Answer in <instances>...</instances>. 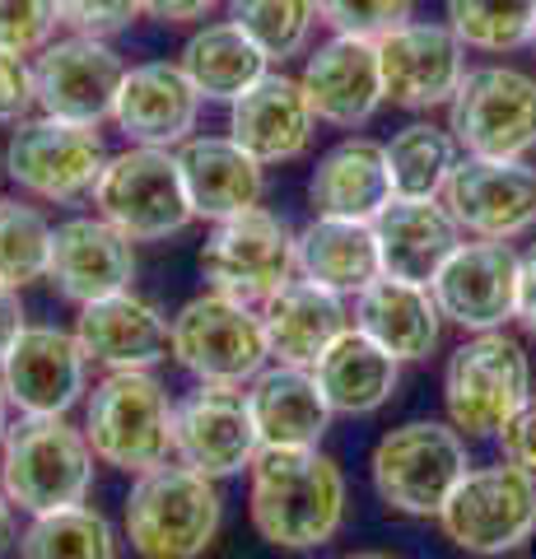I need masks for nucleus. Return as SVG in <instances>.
<instances>
[{
    "instance_id": "nucleus-13",
    "label": "nucleus",
    "mask_w": 536,
    "mask_h": 559,
    "mask_svg": "<svg viewBox=\"0 0 536 559\" xmlns=\"http://www.w3.org/2000/svg\"><path fill=\"white\" fill-rule=\"evenodd\" d=\"M127 66L103 38H65L51 43L38 66H33V84H38V108L43 117L71 121V127H94L117 112V94H122Z\"/></svg>"
},
{
    "instance_id": "nucleus-46",
    "label": "nucleus",
    "mask_w": 536,
    "mask_h": 559,
    "mask_svg": "<svg viewBox=\"0 0 536 559\" xmlns=\"http://www.w3.org/2000/svg\"><path fill=\"white\" fill-rule=\"evenodd\" d=\"M14 546V503L5 495V485H0V555Z\"/></svg>"
},
{
    "instance_id": "nucleus-2",
    "label": "nucleus",
    "mask_w": 536,
    "mask_h": 559,
    "mask_svg": "<svg viewBox=\"0 0 536 559\" xmlns=\"http://www.w3.org/2000/svg\"><path fill=\"white\" fill-rule=\"evenodd\" d=\"M0 485L14 509L33 518L75 509L94 485L90 433L65 415H20L0 443Z\"/></svg>"
},
{
    "instance_id": "nucleus-4",
    "label": "nucleus",
    "mask_w": 536,
    "mask_h": 559,
    "mask_svg": "<svg viewBox=\"0 0 536 559\" xmlns=\"http://www.w3.org/2000/svg\"><path fill=\"white\" fill-rule=\"evenodd\" d=\"M172 411L178 406L154 373H108L84 406L94 457L127 476L164 466L172 457Z\"/></svg>"
},
{
    "instance_id": "nucleus-42",
    "label": "nucleus",
    "mask_w": 536,
    "mask_h": 559,
    "mask_svg": "<svg viewBox=\"0 0 536 559\" xmlns=\"http://www.w3.org/2000/svg\"><path fill=\"white\" fill-rule=\"evenodd\" d=\"M495 439H499V448H504V462L536 480V396L523 401V411H517Z\"/></svg>"
},
{
    "instance_id": "nucleus-6",
    "label": "nucleus",
    "mask_w": 536,
    "mask_h": 559,
    "mask_svg": "<svg viewBox=\"0 0 536 559\" xmlns=\"http://www.w3.org/2000/svg\"><path fill=\"white\" fill-rule=\"evenodd\" d=\"M532 396L527 349L504 331H480L462 341L443 369V406L466 439H495Z\"/></svg>"
},
{
    "instance_id": "nucleus-38",
    "label": "nucleus",
    "mask_w": 536,
    "mask_h": 559,
    "mask_svg": "<svg viewBox=\"0 0 536 559\" xmlns=\"http://www.w3.org/2000/svg\"><path fill=\"white\" fill-rule=\"evenodd\" d=\"M415 0H318V20L332 24L341 38H369L383 43L388 33L410 24Z\"/></svg>"
},
{
    "instance_id": "nucleus-41",
    "label": "nucleus",
    "mask_w": 536,
    "mask_h": 559,
    "mask_svg": "<svg viewBox=\"0 0 536 559\" xmlns=\"http://www.w3.org/2000/svg\"><path fill=\"white\" fill-rule=\"evenodd\" d=\"M33 103H38L33 66L20 57V51H5V47H0V127H20Z\"/></svg>"
},
{
    "instance_id": "nucleus-3",
    "label": "nucleus",
    "mask_w": 536,
    "mask_h": 559,
    "mask_svg": "<svg viewBox=\"0 0 536 559\" xmlns=\"http://www.w3.org/2000/svg\"><path fill=\"white\" fill-rule=\"evenodd\" d=\"M224 503L211 476L192 466H154L127 495V540L141 559H201L219 532Z\"/></svg>"
},
{
    "instance_id": "nucleus-1",
    "label": "nucleus",
    "mask_w": 536,
    "mask_h": 559,
    "mask_svg": "<svg viewBox=\"0 0 536 559\" xmlns=\"http://www.w3.org/2000/svg\"><path fill=\"white\" fill-rule=\"evenodd\" d=\"M248 513L275 550H318L345 522V476L322 448H262L252 462Z\"/></svg>"
},
{
    "instance_id": "nucleus-32",
    "label": "nucleus",
    "mask_w": 536,
    "mask_h": 559,
    "mask_svg": "<svg viewBox=\"0 0 536 559\" xmlns=\"http://www.w3.org/2000/svg\"><path fill=\"white\" fill-rule=\"evenodd\" d=\"M178 66H182V75L192 80V90L201 98H215V103L243 98L257 80L271 75L266 51L257 47L234 20L229 24H205L201 33H192Z\"/></svg>"
},
{
    "instance_id": "nucleus-7",
    "label": "nucleus",
    "mask_w": 536,
    "mask_h": 559,
    "mask_svg": "<svg viewBox=\"0 0 536 559\" xmlns=\"http://www.w3.org/2000/svg\"><path fill=\"white\" fill-rule=\"evenodd\" d=\"M172 359L192 373L201 388L238 392L266 369V326L252 304H238L229 294H201L182 304L172 318Z\"/></svg>"
},
{
    "instance_id": "nucleus-50",
    "label": "nucleus",
    "mask_w": 536,
    "mask_h": 559,
    "mask_svg": "<svg viewBox=\"0 0 536 559\" xmlns=\"http://www.w3.org/2000/svg\"><path fill=\"white\" fill-rule=\"evenodd\" d=\"M0 201H5V197H0Z\"/></svg>"
},
{
    "instance_id": "nucleus-19",
    "label": "nucleus",
    "mask_w": 536,
    "mask_h": 559,
    "mask_svg": "<svg viewBox=\"0 0 536 559\" xmlns=\"http://www.w3.org/2000/svg\"><path fill=\"white\" fill-rule=\"evenodd\" d=\"M75 341L90 364L108 373H150L172 355V322L141 294H112V299L84 304L75 322Z\"/></svg>"
},
{
    "instance_id": "nucleus-27",
    "label": "nucleus",
    "mask_w": 536,
    "mask_h": 559,
    "mask_svg": "<svg viewBox=\"0 0 536 559\" xmlns=\"http://www.w3.org/2000/svg\"><path fill=\"white\" fill-rule=\"evenodd\" d=\"M355 331H365L373 345H383L396 364H410L434 355L443 312L429 285L378 275L369 289L355 294Z\"/></svg>"
},
{
    "instance_id": "nucleus-10",
    "label": "nucleus",
    "mask_w": 536,
    "mask_h": 559,
    "mask_svg": "<svg viewBox=\"0 0 536 559\" xmlns=\"http://www.w3.org/2000/svg\"><path fill=\"white\" fill-rule=\"evenodd\" d=\"M299 234L271 210H243L234 219H219L201 248V275L215 294H229L238 304H266L281 294L299 261H294Z\"/></svg>"
},
{
    "instance_id": "nucleus-12",
    "label": "nucleus",
    "mask_w": 536,
    "mask_h": 559,
    "mask_svg": "<svg viewBox=\"0 0 536 559\" xmlns=\"http://www.w3.org/2000/svg\"><path fill=\"white\" fill-rule=\"evenodd\" d=\"M108 168V150L94 127L57 117H24L5 145V173L38 201H80Z\"/></svg>"
},
{
    "instance_id": "nucleus-45",
    "label": "nucleus",
    "mask_w": 536,
    "mask_h": 559,
    "mask_svg": "<svg viewBox=\"0 0 536 559\" xmlns=\"http://www.w3.org/2000/svg\"><path fill=\"white\" fill-rule=\"evenodd\" d=\"M517 322L536 336V248L517 261Z\"/></svg>"
},
{
    "instance_id": "nucleus-8",
    "label": "nucleus",
    "mask_w": 536,
    "mask_h": 559,
    "mask_svg": "<svg viewBox=\"0 0 536 559\" xmlns=\"http://www.w3.org/2000/svg\"><path fill=\"white\" fill-rule=\"evenodd\" d=\"M94 205L131 242L168 238L196 219L182 187L178 154L150 150V145H131L122 154H112L94 187Z\"/></svg>"
},
{
    "instance_id": "nucleus-49",
    "label": "nucleus",
    "mask_w": 536,
    "mask_h": 559,
    "mask_svg": "<svg viewBox=\"0 0 536 559\" xmlns=\"http://www.w3.org/2000/svg\"><path fill=\"white\" fill-rule=\"evenodd\" d=\"M532 51H536V33H532Z\"/></svg>"
},
{
    "instance_id": "nucleus-5",
    "label": "nucleus",
    "mask_w": 536,
    "mask_h": 559,
    "mask_svg": "<svg viewBox=\"0 0 536 559\" xmlns=\"http://www.w3.org/2000/svg\"><path fill=\"white\" fill-rule=\"evenodd\" d=\"M466 471L472 462H466L462 433L453 425H434V419H410V425L383 433L369 457L378 499L406 518H439Z\"/></svg>"
},
{
    "instance_id": "nucleus-44",
    "label": "nucleus",
    "mask_w": 536,
    "mask_h": 559,
    "mask_svg": "<svg viewBox=\"0 0 536 559\" xmlns=\"http://www.w3.org/2000/svg\"><path fill=\"white\" fill-rule=\"evenodd\" d=\"M24 299H20V289H10V285H0V364H5V355L14 349V341L24 336Z\"/></svg>"
},
{
    "instance_id": "nucleus-15",
    "label": "nucleus",
    "mask_w": 536,
    "mask_h": 559,
    "mask_svg": "<svg viewBox=\"0 0 536 559\" xmlns=\"http://www.w3.org/2000/svg\"><path fill=\"white\" fill-rule=\"evenodd\" d=\"M517 257L509 242H462L434 275V304L443 322H457L462 331H499L517 318Z\"/></svg>"
},
{
    "instance_id": "nucleus-25",
    "label": "nucleus",
    "mask_w": 536,
    "mask_h": 559,
    "mask_svg": "<svg viewBox=\"0 0 536 559\" xmlns=\"http://www.w3.org/2000/svg\"><path fill=\"white\" fill-rule=\"evenodd\" d=\"M308 201H313V215L322 219L373 224L392 201L388 145L365 140V135H350L341 145H332L318 159L313 178H308Z\"/></svg>"
},
{
    "instance_id": "nucleus-36",
    "label": "nucleus",
    "mask_w": 536,
    "mask_h": 559,
    "mask_svg": "<svg viewBox=\"0 0 536 559\" xmlns=\"http://www.w3.org/2000/svg\"><path fill=\"white\" fill-rule=\"evenodd\" d=\"M229 20L266 51V61H289L313 38L318 0H229Z\"/></svg>"
},
{
    "instance_id": "nucleus-34",
    "label": "nucleus",
    "mask_w": 536,
    "mask_h": 559,
    "mask_svg": "<svg viewBox=\"0 0 536 559\" xmlns=\"http://www.w3.org/2000/svg\"><path fill=\"white\" fill-rule=\"evenodd\" d=\"M20 559H117L112 522L84 503L43 513L20 536Z\"/></svg>"
},
{
    "instance_id": "nucleus-26",
    "label": "nucleus",
    "mask_w": 536,
    "mask_h": 559,
    "mask_svg": "<svg viewBox=\"0 0 536 559\" xmlns=\"http://www.w3.org/2000/svg\"><path fill=\"white\" fill-rule=\"evenodd\" d=\"M378 257H383V275L410 280V285H434L443 261L462 248V229L443 201H402L392 197L388 210L373 219Z\"/></svg>"
},
{
    "instance_id": "nucleus-23",
    "label": "nucleus",
    "mask_w": 536,
    "mask_h": 559,
    "mask_svg": "<svg viewBox=\"0 0 536 559\" xmlns=\"http://www.w3.org/2000/svg\"><path fill=\"white\" fill-rule=\"evenodd\" d=\"M196 112H201V94L192 90V80L182 75V66L145 61V66L127 70L112 121L127 131V140H135V145L172 150V145H187V140H192Z\"/></svg>"
},
{
    "instance_id": "nucleus-20",
    "label": "nucleus",
    "mask_w": 536,
    "mask_h": 559,
    "mask_svg": "<svg viewBox=\"0 0 536 559\" xmlns=\"http://www.w3.org/2000/svg\"><path fill=\"white\" fill-rule=\"evenodd\" d=\"M47 280L71 304H98L112 294H127L135 280V252L122 229L108 219H65L51 238V266Z\"/></svg>"
},
{
    "instance_id": "nucleus-35",
    "label": "nucleus",
    "mask_w": 536,
    "mask_h": 559,
    "mask_svg": "<svg viewBox=\"0 0 536 559\" xmlns=\"http://www.w3.org/2000/svg\"><path fill=\"white\" fill-rule=\"evenodd\" d=\"M448 28L462 47L476 51H517L532 47L536 0H448Z\"/></svg>"
},
{
    "instance_id": "nucleus-39",
    "label": "nucleus",
    "mask_w": 536,
    "mask_h": 559,
    "mask_svg": "<svg viewBox=\"0 0 536 559\" xmlns=\"http://www.w3.org/2000/svg\"><path fill=\"white\" fill-rule=\"evenodd\" d=\"M57 24V0H0V47L5 51H20V57L47 51Z\"/></svg>"
},
{
    "instance_id": "nucleus-47",
    "label": "nucleus",
    "mask_w": 536,
    "mask_h": 559,
    "mask_svg": "<svg viewBox=\"0 0 536 559\" xmlns=\"http://www.w3.org/2000/svg\"><path fill=\"white\" fill-rule=\"evenodd\" d=\"M5 433H10V392L0 382V443H5Z\"/></svg>"
},
{
    "instance_id": "nucleus-21",
    "label": "nucleus",
    "mask_w": 536,
    "mask_h": 559,
    "mask_svg": "<svg viewBox=\"0 0 536 559\" xmlns=\"http://www.w3.org/2000/svg\"><path fill=\"white\" fill-rule=\"evenodd\" d=\"M303 94L318 121L332 127H365L383 103V66H378V43L369 38H336L322 43L303 66Z\"/></svg>"
},
{
    "instance_id": "nucleus-18",
    "label": "nucleus",
    "mask_w": 536,
    "mask_h": 559,
    "mask_svg": "<svg viewBox=\"0 0 536 559\" xmlns=\"http://www.w3.org/2000/svg\"><path fill=\"white\" fill-rule=\"evenodd\" d=\"M90 359L71 331L24 326V336L0 364V382L20 415H65L84 396Z\"/></svg>"
},
{
    "instance_id": "nucleus-16",
    "label": "nucleus",
    "mask_w": 536,
    "mask_h": 559,
    "mask_svg": "<svg viewBox=\"0 0 536 559\" xmlns=\"http://www.w3.org/2000/svg\"><path fill=\"white\" fill-rule=\"evenodd\" d=\"M257 452V425L248 415V396L229 388H201L172 411V457L182 466L201 471L211 480L252 471Z\"/></svg>"
},
{
    "instance_id": "nucleus-40",
    "label": "nucleus",
    "mask_w": 536,
    "mask_h": 559,
    "mask_svg": "<svg viewBox=\"0 0 536 559\" xmlns=\"http://www.w3.org/2000/svg\"><path fill=\"white\" fill-rule=\"evenodd\" d=\"M57 10L61 24H71L80 38H103V43L145 14L141 0H57Z\"/></svg>"
},
{
    "instance_id": "nucleus-24",
    "label": "nucleus",
    "mask_w": 536,
    "mask_h": 559,
    "mask_svg": "<svg viewBox=\"0 0 536 559\" xmlns=\"http://www.w3.org/2000/svg\"><path fill=\"white\" fill-rule=\"evenodd\" d=\"M262 326L275 364L318 369V359L350 331V318H345L341 294L313 285V280H289L281 294L262 304Z\"/></svg>"
},
{
    "instance_id": "nucleus-9",
    "label": "nucleus",
    "mask_w": 536,
    "mask_h": 559,
    "mask_svg": "<svg viewBox=\"0 0 536 559\" xmlns=\"http://www.w3.org/2000/svg\"><path fill=\"white\" fill-rule=\"evenodd\" d=\"M448 131L472 159H527L536 150V80L513 66L466 70L448 103Z\"/></svg>"
},
{
    "instance_id": "nucleus-33",
    "label": "nucleus",
    "mask_w": 536,
    "mask_h": 559,
    "mask_svg": "<svg viewBox=\"0 0 536 559\" xmlns=\"http://www.w3.org/2000/svg\"><path fill=\"white\" fill-rule=\"evenodd\" d=\"M457 168V140L453 131L429 127V121H410L388 140V178L392 197L402 201H434L443 197V182Z\"/></svg>"
},
{
    "instance_id": "nucleus-29",
    "label": "nucleus",
    "mask_w": 536,
    "mask_h": 559,
    "mask_svg": "<svg viewBox=\"0 0 536 559\" xmlns=\"http://www.w3.org/2000/svg\"><path fill=\"white\" fill-rule=\"evenodd\" d=\"M178 168L196 219L219 224L243 215V210H257V201H262V164L248 150H238L234 140L219 135L187 140L178 150Z\"/></svg>"
},
{
    "instance_id": "nucleus-43",
    "label": "nucleus",
    "mask_w": 536,
    "mask_h": 559,
    "mask_svg": "<svg viewBox=\"0 0 536 559\" xmlns=\"http://www.w3.org/2000/svg\"><path fill=\"white\" fill-rule=\"evenodd\" d=\"M219 5V0H141V10L164 24H196Z\"/></svg>"
},
{
    "instance_id": "nucleus-22",
    "label": "nucleus",
    "mask_w": 536,
    "mask_h": 559,
    "mask_svg": "<svg viewBox=\"0 0 536 559\" xmlns=\"http://www.w3.org/2000/svg\"><path fill=\"white\" fill-rule=\"evenodd\" d=\"M313 108L299 80L289 75H262L243 98L229 103V140L238 150H248L257 164H289L299 159L313 140Z\"/></svg>"
},
{
    "instance_id": "nucleus-28",
    "label": "nucleus",
    "mask_w": 536,
    "mask_h": 559,
    "mask_svg": "<svg viewBox=\"0 0 536 559\" xmlns=\"http://www.w3.org/2000/svg\"><path fill=\"white\" fill-rule=\"evenodd\" d=\"M243 396L262 448H322V433L332 425V406H326L313 369L275 364V369H262L248 382Z\"/></svg>"
},
{
    "instance_id": "nucleus-37",
    "label": "nucleus",
    "mask_w": 536,
    "mask_h": 559,
    "mask_svg": "<svg viewBox=\"0 0 536 559\" xmlns=\"http://www.w3.org/2000/svg\"><path fill=\"white\" fill-rule=\"evenodd\" d=\"M51 238H57V229L38 205L0 201V285L24 289L33 280H43L51 266Z\"/></svg>"
},
{
    "instance_id": "nucleus-31",
    "label": "nucleus",
    "mask_w": 536,
    "mask_h": 559,
    "mask_svg": "<svg viewBox=\"0 0 536 559\" xmlns=\"http://www.w3.org/2000/svg\"><path fill=\"white\" fill-rule=\"evenodd\" d=\"M313 378H318L332 415H373L392 401L396 378H402V364H396L383 345H373L365 331L350 326L318 359Z\"/></svg>"
},
{
    "instance_id": "nucleus-30",
    "label": "nucleus",
    "mask_w": 536,
    "mask_h": 559,
    "mask_svg": "<svg viewBox=\"0 0 536 559\" xmlns=\"http://www.w3.org/2000/svg\"><path fill=\"white\" fill-rule=\"evenodd\" d=\"M294 261L299 275L313 285L332 289V294H359L383 275V257H378V238L373 224H355V219H313L294 242Z\"/></svg>"
},
{
    "instance_id": "nucleus-48",
    "label": "nucleus",
    "mask_w": 536,
    "mask_h": 559,
    "mask_svg": "<svg viewBox=\"0 0 536 559\" xmlns=\"http://www.w3.org/2000/svg\"><path fill=\"white\" fill-rule=\"evenodd\" d=\"M345 559H392V555H345Z\"/></svg>"
},
{
    "instance_id": "nucleus-11",
    "label": "nucleus",
    "mask_w": 536,
    "mask_h": 559,
    "mask_svg": "<svg viewBox=\"0 0 536 559\" xmlns=\"http://www.w3.org/2000/svg\"><path fill=\"white\" fill-rule=\"evenodd\" d=\"M443 536L466 555H509L536 532V480L517 466H472L439 513Z\"/></svg>"
},
{
    "instance_id": "nucleus-14",
    "label": "nucleus",
    "mask_w": 536,
    "mask_h": 559,
    "mask_svg": "<svg viewBox=\"0 0 536 559\" xmlns=\"http://www.w3.org/2000/svg\"><path fill=\"white\" fill-rule=\"evenodd\" d=\"M439 201L457 229L509 242L536 224V168H527V159H472L466 154L443 182Z\"/></svg>"
},
{
    "instance_id": "nucleus-17",
    "label": "nucleus",
    "mask_w": 536,
    "mask_h": 559,
    "mask_svg": "<svg viewBox=\"0 0 536 559\" xmlns=\"http://www.w3.org/2000/svg\"><path fill=\"white\" fill-rule=\"evenodd\" d=\"M378 66H383V98L410 112L453 103L466 80L462 43L448 24H402L378 43Z\"/></svg>"
}]
</instances>
